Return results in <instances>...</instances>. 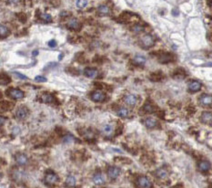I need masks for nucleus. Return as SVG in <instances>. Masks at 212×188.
Returning <instances> with one entry per match:
<instances>
[{"label":"nucleus","mask_w":212,"mask_h":188,"mask_svg":"<svg viewBox=\"0 0 212 188\" xmlns=\"http://www.w3.org/2000/svg\"><path fill=\"white\" fill-rule=\"evenodd\" d=\"M87 0H77L76 1V6L79 8H83L87 6Z\"/></svg>","instance_id":"obj_30"},{"label":"nucleus","mask_w":212,"mask_h":188,"mask_svg":"<svg viewBox=\"0 0 212 188\" xmlns=\"http://www.w3.org/2000/svg\"><path fill=\"white\" fill-rule=\"evenodd\" d=\"M120 172L121 170L118 168V167H116V166H110L108 169H107V175L110 179L112 180H115L117 179L119 175H120Z\"/></svg>","instance_id":"obj_4"},{"label":"nucleus","mask_w":212,"mask_h":188,"mask_svg":"<svg viewBox=\"0 0 212 188\" xmlns=\"http://www.w3.org/2000/svg\"><path fill=\"white\" fill-rule=\"evenodd\" d=\"M68 28L71 29H77L80 28V23L76 18H71L70 20L68 22Z\"/></svg>","instance_id":"obj_17"},{"label":"nucleus","mask_w":212,"mask_h":188,"mask_svg":"<svg viewBox=\"0 0 212 188\" xmlns=\"http://www.w3.org/2000/svg\"><path fill=\"white\" fill-rule=\"evenodd\" d=\"M199 102L202 106H210L212 104V96L210 94H203L199 97Z\"/></svg>","instance_id":"obj_7"},{"label":"nucleus","mask_w":212,"mask_h":188,"mask_svg":"<svg viewBox=\"0 0 212 188\" xmlns=\"http://www.w3.org/2000/svg\"><path fill=\"white\" fill-rule=\"evenodd\" d=\"M85 136H86V138H87V139H91V138H93V137H94V134H93V132H90V131H87V134H86Z\"/></svg>","instance_id":"obj_34"},{"label":"nucleus","mask_w":212,"mask_h":188,"mask_svg":"<svg viewBox=\"0 0 212 188\" xmlns=\"http://www.w3.org/2000/svg\"><path fill=\"white\" fill-rule=\"evenodd\" d=\"M13 74L16 76L17 78L20 79H23V80H25V79H28V77H27V76L23 75V74H21V73H19V72L14 71V72H13Z\"/></svg>","instance_id":"obj_31"},{"label":"nucleus","mask_w":212,"mask_h":188,"mask_svg":"<svg viewBox=\"0 0 212 188\" xmlns=\"http://www.w3.org/2000/svg\"><path fill=\"white\" fill-rule=\"evenodd\" d=\"M173 59V57L172 55L169 54V53H165V54H162L159 58H158V61L160 63H169L170 61H172Z\"/></svg>","instance_id":"obj_16"},{"label":"nucleus","mask_w":212,"mask_h":188,"mask_svg":"<svg viewBox=\"0 0 212 188\" xmlns=\"http://www.w3.org/2000/svg\"><path fill=\"white\" fill-rule=\"evenodd\" d=\"M132 30H133L134 33L139 34V33H140V32H142V31L144 30V28H143L142 26H140V25H135V26L132 28Z\"/></svg>","instance_id":"obj_29"},{"label":"nucleus","mask_w":212,"mask_h":188,"mask_svg":"<svg viewBox=\"0 0 212 188\" xmlns=\"http://www.w3.org/2000/svg\"><path fill=\"white\" fill-rule=\"evenodd\" d=\"M85 75L88 78H96V76L98 75V71L96 69H92V68H87L84 71Z\"/></svg>","instance_id":"obj_19"},{"label":"nucleus","mask_w":212,"mask_h":188,"mask_svg":"<svg viewBox=\"0 0 212 188\" xmlns=\"http://www.w3.org/2000/svg\"><path fill=\"white\" fill-rule=\"evenodd\" d=\"M140 43H141L142 47L145 48H151L154 43H155V39L154 38L149 35V34H147L145 36H143L140 39Z\"/></svg>","instance_id":"obj_1"},{"label":"nucleus","mask_w":212,"mask_h":188,"mask_svg":"<svg viewBox=\"0 0 212 188\" xmlns=\"http://www.w3.org/2000/svg\"><path fill=\"white\" fill-rule=\"evenodd\" d=\"M32 54H33V56H36V55L38 54V52H37V51H35V52L33 51V53H32Z\"/></svg>","instance_id":"obj_40"},{"label":"nucleus","mask_w":212,"mask_h":188,"mask_svg":"<svg viewBox=\"0 0 212 188\" xmlns=\"http://www.w3.org/2000/svg\"><path fill=\"white\" fill-rule=\"evenodd\" d=\"M68 16H69V13L67 12V11H64V12L60 13V17H68Z\"/></svg>","instance_id":"obj_38"},{"label":"nucleus","mask_w":212,"mask_h":188,"mask_svg":"<svg viewBox=\"0 0 212 188\" xmlns=\"http://www.w3.org/2000/svg\"><path fill=\"white\" fill-rule=\"evenodd\" d=\"M137 186L139 188H152L151 181L146 176H139L137 180Z\"/></svg>","instance_id":"obj_2"},{"label":"nucleus","mask_w":212,"mask_h":188,"mask_svg":"<svg viewBox=\"0 0 212 188\" xmlns=\"http://www.w3.org/2000/svg\"><path fill=\"white\" fill-rule=\"evenodd\" d=\"M209 5L212 6V0H209Z\"/></svg>","instance_id":"obj_41"},{"label":"nucleus","mask_w":212,"mask_h":188,"mask_svg":"<svg viewBox=\"0 0 212 188\" xmlns=\"http://www.w3.org/2000/svg\"><path fill=\"white\" fill-rule=\"evenodd\" d=\"M145 125L148 129H153L158 125V121L154 118H147L144 121Z\"/></svg>","instance_id":"obj_14"},{"label":"nucleus","mask_w":212,"mask_h":188,"mask_svg":"<svg viewBox=\"0 0 212 188\" xmlns=\"http://www.w3.org/2000/svg\"><path fill=\"white\" fill-rule=\"evenodd\" d=\"M35 80L36 82H46V79L45 77H42V76H36L35 78Z\"/></svg>","instance_id":"obj_32"},{"label":"nucleus","mask_w":212,"mask_h":188,"mask_svg":"<svg viewBox=\"0 0 212 188\" xmlns=\"http://www.w3.org/2000/svg\"><path fill=\"white\" fill-rule=\"evenodd\" d=\"M103 132H104V134L106 135V136H109V135H111L112 134V132H113V128H112V126L111 125H109V124H107V125H105L104 127H103Z\"/></svg>","instance_id":"obj_26"},{"label":"nucleus","mask_w":212,"mask_h":188,"mask_svg":"<svg viewBox=\"0 0 212 188\" xmlns=\"http://www.w3.org/2000/svg\"><path fill=\"white\" fill-rule=\"evenodd\" d=\"M156 175L157 177H158L159 179H166L169 175V173L168 171L165 169V168H159L156 171Z\"/></svg>","instance_id":"obj_18"},{"label":"nucleus","mask_w":212,"mask_h":188,"mask_svg":"<svg viewBox=\"0 0 212 188\" xmlns=\"http://www.w3.org/2000/svg\"><path fill=\"white\" fill-rule=\"evenodd\" d=\"M17 17H18V18H19L22 22H25V21L27 20V16H26L24 13H18V14H17Z\"/></svg>","instance_id":"obj_33"},{"label":"nucleus","mask_w":212,"mask_h":188,"mask_svg":"<svg viewBox=\"0 0 212 188\" xmlns=\"http://www.w3.org/2000/svg\"><path fill=\"white\" fill-rule=\"evenodd\" d=\"M91 99L94 101V102H102L105 101L106 99V95L100 91V90H97V91H94L91 95Z\"/></svg>","instance_id":"obj_8"},{"label":"nucleus","mask_w":212,"mask_h":188,"mask_svg":"<svg viewBox=\"0 0 212 188\" xmlns=\"http://www.w3.org/2000/svg\"><path fill=\"white\" fill-rule=\"evenodd\" d=\"M9 2L12 5H17V4L20 3V0H9Z\"/></svg>","instance_id":"obj_37"},{"label":"nucleus","mask_w":212,"mask_h":188,"mask_svg":"<svg viewBox=\"0 0 212 188\" xmlns=\"http://www.w3.org/2000/svg\"><path fill=\"white\" fill-rule=\"evenodd\" d=\"M47 45H48L50 48H54V47L57 46V42H56L55 40H50V41L47 42Z\"/></svg>","instance_id":"obj_36"},{"label":"nucleus","mask_w":212,"mask_h":188,"mask_svg":"<svg viewBox=\"0 0 212 188\" xmlns=\"http://www.w3.org/2000/svg\"><path fill=\"white\" fill-rule=\"evenodd\" d=\"M143 109H144V111H145L146 113H152L155 112V108H154V106H153V105H151L150 103H146V104L144 105Z\"/></svg>","instance_id":"obj_27"},{"label":"nucleus","mask_w":212,"mask_h":188,"mask_svg":"<svg viewBox=\"0 0 212 188\" xmlns=\"http://www.w3.org/2000/svg\"><path fill=\"white\" fill-rule=\"evenodd\" d=\"M8 96L13 100H21L24 98L25 94L21 90L18 89H11L8 91Z\"/></svg>","instance_id":"obj_3"},{"label":"nucleus","mask_w":212,"mask_h":188,"mask_svg":"<svg viewBox=\"0 0 212 188\" xmlns=\"http://www.w3.org/2000/svg\"><path fill=\"white\" fill-rule=\"evenodd\" d=\"M210 167H211L210 163L209 161H206V160L200 161V162L198 163V168H199V170L200 172H202V173H207L208 171H210Z\"/></svg>","instance_id":"obj_9"},{"label":"nucleus","mask_w":212,"mask_h":188,"mask_svg":"<svg viewBox=\"0 0 212 188\" xmlns=\"http://www.w3.org/2000/svg\"><path fill=\"white\" fill-rule=\"evenodd\" d=\"M66 186L68 187H74L76 186V178L73 175H69L66 179Z\"/></svg>","instance_id":"obj_22"},{"label":"nucleus","mask_w":212,"mask_h":188,"mask_svg":"<svg viewBox=\"0 0 212 188\" xmlns=\"http://www.w3.org/2000/svg\"><path fill=\"white\" fill-rule=\"evenodd\" d=\"M117 114L119 116V117H122V118H126L129 115V112L128 109L126 108H119L117 112Z\"/></svg>","instance_id":"obj_24"},{"label":"nucleus","mask_w":212,"mask_h":188,"mask_svg":"<svg viewBox=\"0 0 212 188\" xmlns=\"http://www.w3.org/2000/svg\"><path fill=\"white\" fill-rule=\"evenodd\" d=\"M124 102L128 104V105H130V106H134L137 104V102H138V98L133 95V94H128L125 96L124 98Z\"/></svg>","instance_id":"obj_12"},{"label":"nucleus","mask_w":212,"mask_h":188,"mask_svg":"<svg viewBox=\"0 0 212 188\" xmlns=\"http://www.w3.org/2000/svg\"><path fill=\"white\" fill-rule=\"evenodd\" d=\"M4 121H5L4 117H3V116H1V126H3V125H4Z\"/></svg>","instance_id":"obj_39"},{"label":"nucleus","mask_w":212,"mask_h":188,"mask_svg":"<svg viewBox=\"0 0 212 188\" xmlns=\"http://www.w3.org/2000/svg\"><path fill=\"white\" fill-rule=\"evenodd\" d=\"M28 115V110L26 107H19L16 112V116L18 120H24L25 118H27Z\"/></svg>","instance_id":"obj_11"},{"label":"nucleus","mask_w":212,"mask_h":188,"mask_svg":"<svg viewBox=\"0 0 212 188\" xmlns=\"http://www.w3.org/2000/svg\"><path fill=\"white\" fill-rule=\"evenodd\" d=\"M99 14H101L103 16L108 15L109 12H110V8L106 5H101V6H99Z\"/></svg>","instance_id":"obj_23"},{"label":"nucleus","mask_w":212,"mask_h":188,"mask_svg":"<svg viewBox=\"0 0 212 188\" xmlns=\"http://www.w3.org/2000/svg\"><path fill=\"white\" fill-rule=\"evenodd\" d=\"M40 18L46 22H50L52 20V17L50 14H47V13H43L40 15Z\"/></svg>","instance_id":"obj_28"},{"label":"nucleus","mask_w":212,"mask_h":188,"mask_svg":"<svg viewBox=\"0 0 212 188\" xmlns=\"http://www.w3.org/2000/svg\"><path fill=\"white\" fill-rule=\"evenodd\" d=\"M73 140H74V138H73L72 136H69V135H68V136H66V137L64 138V142H65V143H71Z\"/></svg>","instance_id":"obj_35"},{"label":"nucleus","mask_w":212,"mask_h":188,"mask_svg":"<svg viewBox=\"0 0 212 188\" xmlns=\"http://www.w3.org/2000/svg\"><path fill=\"white\" fill-rule=\"evenodd\" d=\"M93 181L98 186H102L105 183V180H104V178H103V176H102L101 174H96L93 176Z\"/></svg>","instance_id":"obj_20"},{"label":"nucleus","mask_w":212,"mask_h":188,"mask_svg":"<svg viewBox=\"0 0 212 188\" xmlns=\"http://www.w3.org/2000/svg\"><path fill=\"white\" fill-rule=\"evenodd\" d=\"M147 61V59L143 56V55H136L133 59V62L136 64V65H139V66H143L145 65Z\"/></svg>","instance_id":"obj_15"},{"label":"nucleus","mask_w":212,"mask_h":188,"mask_svg":"<svg viewBox=\"0 0 212 188\" xmlns=\"http://www.w3.org/2000/svg\"><path fill=\"white\" fill-rule=\"evenodd\" d=\"M200 121L205 124H211L212 123V113L204 112L201 113Z\"/></svg>","instance_id":"obj_13"},{"label":"nucleus","mask_w":212,"mask_h":188,"mask_svg":"<svg viewBox=\"0 0 212 188\" xmlns=\"http://www.w3.org/2000/svg\"><path fill=\"white\" fill-rule=\"evenodd\" d=\"M58 180H59L58 176L55 173H52V172L47 173L45 176V182L47 185H54V184L58 183Z\"/></svg>","instance_id":"obj_5"},{"label":"nucleus","mask_w":212,"mask_h":188,"mask_svg":"<svg viewBox=\"0 0 212 188\" xmlns=\"http://www.w3.org/2000/svg\"><path fill=\"white\" fill-rule=\"evenodd\" d=\"M8 34H9L8 29L6 26L1 25L0 26V35H1V38H6Z\"/></svg>","instance_id":"obj_25"},{"label":"nucleus","mask_w":212,"mask_h":188,"mask_svg":"<svg viewBox=\"0 0 212 188\" xmlns=\"http://www.w3.org/2000/svg\"><path fill=\"white\" fill-rule=\"evenodd\" d=\"M15 160H16V163L18 165H21V166L26 165L28 163V158L24 153H17L16 156H15Z\"/></svg>","instance_id":"obj_6"},{"label":"nucleus","mask_w":212,"mask_h":188,"mask_svg":"<svg viewBox=\"0 0 212 188\" xmlns=\"http://www.w3.org/2000/svg\"><path fill=\"white\" fill-rule=\"evenodd\" d=\"M202 85L199 80H192L189 84H188V90L190 92H197L199 90H200Z\"/></svg>","instance_id":"obj_10"},{"label":"nucleus","mask_w":212,"mask_h":188,"mask_svg":"<svg viewBox=\"0 0 212 188\" xmlns=\"http://www.w3.org/2000/svg\"><path fill=\"white\" fill-rule=\"evenodd\" d=\"M41 100L43 102H46V103H51L54 102V96L50 93H44L42 96H41Z\"/></svg>","instance_id":"obj_21"}]
</instances>
